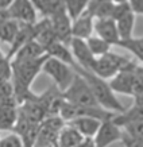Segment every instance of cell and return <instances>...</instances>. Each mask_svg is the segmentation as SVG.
<instances>
[{
  "instance_id": "cell-31",
  "label": "cell",
  "mask_w": 143,
  "mask_h": 147,
  "mask_svg": "<svg viewBox=\"0 0 143 147\" xmlns=\"http://www.w3.org/2000/svg\"><path fill=\"white\" fill-rule=\"evenodd\" d=\"M134 101H135V105L143 107V92L142 93H139V94H136V96H134Z\"/></svg>"
},
{
  "instance_id": "cell-16",
  "label": "cell",
  "mask_w": 143,
  "mask_h": 147,
  "mask_svg": "<svg viewBox=\"0 0 143 147\" xmlns=\"http://www.w3.org/2000/svg\"><path fill=\"white\" fill-rule=\"evenodd\" d=\"M45 51L49 57L55 58V59H58V61L66 63V65H69V66H72V67L77 63L74 57H73V54H72V51H70V47L66 45H63V43H61V42H58V40H55L49 47H46Z\"/></svg>"
},
{
  "instance_id": "cell-6",
  "label": "cell",
  "mask_w": 143,
  "mask_h": 147,
  "mask_svg": "<svg viewBox=\"0 0 143 147\" xmlns=\"http://www.w3.org/2000/svg\"><path fill=\"white\" fill-rule=\"evenodd\" d=\"M93 144L94 147H108L112 143L117 142L121 139V131L120 127H117L112 119L109 120H104L100 124V128L97 129V132L93 138Z\"/></svg>"
},
{
  "instance_id": "cell-19",
  "label": "cell",
  "mask_w": 143,
  "mask_h": 147,
  "mask_svg": "<svg viewBox=\"0 0 143 147\" xmlns=\"http://www.w3.org/2000/svg\"><path fill=\"white\" fill-rule=\"evenodd\" d=\"M16 105H0V131H11L18 121Z\"/></svg>"
},
{
  "instance_id": "cell-13",
  "label": "cell",
  "mask_w": 143,
  "mask_h": 147,
  "mask_svg": "<svg viewBox=\"0 0 143 147\" xmlns=\"http://www.w3.org/2000/svg\"><path fill=\"white\" fill-rule=\"evenodd\" d=\"M45 54L46 51L43 49V46L38 43L35 39H32L30 42H27L23 47L19 49V51L11 59V62L19 63V62H26V61H32V59H36V58L42 57Z\"/></svg>"
},
{
  "instance_id": "cell-20",
  "label": "cell",
  "mask_w": 143,
  "mask_h": 147,
  "mask_svg": "<svg viewBox=\"0 0 143 147\" xmlns=\"http://www.w3.org/2000/svg\"><path fill=\"white\" fill-rule=\"evenodd\" d=\"M134 26H135V13L134 12L127 13L123 18L116 20V27H117V32H119L120 40L132 38Z\"/></svg>"
},
{
  "instance_id": "cell-17",
  "label": "cell",
  "mask_w": 143,
  "mask_h": 147,
  "mask_svg": "<svg viewBox=\"0 0 143 147\" xmlns=\"http://www.w3.org/2000/svg\"><path fill=\"white\" fill-rule=\"evenodd\" d=\"M31 3L45 18H51L53 15L66 11L63 0H31Z\"/></svg>"
},
{
  "instance_id": "cell-1",
  "label": "cell",
  "mask_w": 143,
  "mask_h": 147,
  "mask_svg": "<svg viewBox=\"0 0 143 147\" xmlns=\"http://www.w3.org/2000/svg\"><path fill=\"white\" fill-rule=\"evenodd\" d=\"M73 70L85 78V81L88 82V85L90 86V89L93 92V96L96 98V101H97V104L101 108H104L105 111L113 112V113H120V112H123L125 109L123 107V104L116 98L113 90L111 89L109 84L105 80L97 77L92 71L86 70V69H82L78 63H76L73 66Z\"/></svg>"
},
{
  "instance_id": "cell-21",
  "label": "cell",
  "mask_w": 143,
  "mask_h": 147,
  "mask_svg": "<svg viewBox=\"0 0 143 147\" xmlns=\"http://www.w3.org/2000/svg\"><path fill=\"white\" fill-rule=\"evenodd\" d=\"M19 24L20 23H18L16 20H12V19H8L5 22L0 23V42L12 43L16 34H18Z\"/></svg>"
},
{
  "instance_id": "cell-32",
  "label": "cell",
  "mask_w": 143,
  "mask_h": 147,
  "mask_svg": "<svg viewBox=\"0 0 143 147\" xmlns=\"http://www.w3.org/2000/svg\"><path fill=\"white\" fill-rule=\"evenodd\" d=\"M12 1H13V0H0V9L8 8L9 4H11Z\"/></svg>"
},
{
  "instance_id": "cell-22",
  "label": "cell",
  "mask_w": 143,
  "mask_h": 147,
  "mask_svg": "<svg viewBox=\"0 0 143 147\" xmlns=\"http://www.w3.org/2000/svg\"><path fill=\"white\" fill-rule=\"evenodd\" d=\"M85 42H86V45L89 47L90 53L93 54L96 58L109 53V51H111V47H112V45H109L108 42H105V40H103L101 38H98V36H96V35L89 36Z\"/></svg>"
},
{
  "instance_id": "cell-2",
  "label": "cell",
  "mask_w": 143,
  "mask_h": 147,
  "mask_svg": "<svg viewBox=\"0 0 143 147\" xmlns=\"http://www.w3.org/2000/svg\"><path fill=\"white\" fill-rule=\"evenodd\" d=\"M62 97L65 101L78 107H100L94 98L90 86L78 73L74 74L70 85L62 92Z\"/></svg>"
},
{
  "instance_id": "cell-9",
  "label": "cell",
  "mask_w": 143,
  "mask_h": 147,
  "mask_svg": "<svg viewBox=\"0 0 143 147\" xmlns=\"http://www.w3.org/2000/svg\"><path fill=\"white\" fill-rule=\"evenodd\" d=\"M94 26V18L92 12L86 8L78 18L72 20V35L73 38L86 40L89 36H92Z\"/></svg>"
},
{
  "instance_id": "cell-4",
  "label": "cell",
  "mask_w": 143,
  "mask_h": 147,
  "mask_svg": "<svg viewBox=\"0 0 143 147\" xmlns=\"http://www.w3.org/2000/svg\"><path fill=\"white\" fill-rule=\"evenodd\" d=\"M42 71L53 78V81L57 85V88L61 92H63L70 85V82L74 78V74H76V71L73 70L72 66L51 57L47 58V61L43 65Z\"/></svg>"
},
{
  "instance_id": "cell-15",
  "label": "cell",
  "mask_w": 143,
  "mask_h": 147,
  "mask_svg": "<svg viewBox=\"0 0 143 147\" xmlns=\"http://www.w3.org/2000/svg\"><path fill=\"white\" fill-rule=\"evenodd\" d=\"M112 121L117 127H127V125L143 123V107L134 104V107H131L130 109H124L120 113H116L112 117Z\"/></svg>"
},
{
  "instance_id": "cell-3",
  "label": "cell",
  "mask_w": 143,
  "mask_h": 147,
  "mask_svg": "<svg viewBox=\"0 0 143 147\" xmlns=\"http://www.w3.org/2000/svg\"><path fill=\"white\" fill-rule=\"evenodd\" d=\"M131 65H132V61H130L128 58L109 51L105 55L96 58L89 71H92L93 74L103 80H107V78L115 77L120 70L127 69Z\"/></svg>"
},
{
  "instance_id": "cell-18",
  "label": "cell",
  "mask_w": 143,
  "mask_h": 147,
  "mask_svg": "<svg viewBox=\"0 0 143 147\" xmlns=\"http://www.w3.org/2000/svg\"><path fill=\"white\" fill-rule=\"evenodd\" d=\"M84 136L76 131V129L66 124L62 128V131L58 134V139H57V147H76L78 146L82 140Z\"/></svg>"
},
{
  "instance_id": "cell-28",
  "label": "cell",
  "mask_w": 143,
  "mask_h": 147,
  "mask_svg": "<svg viewBox=\"0 0 143 147\" xmlns=\"http://www.w3.org/2000/svg\"><path fill=\"white\" fill-rule=\"evenodd\" d=\"M121 142L124 144V147H143V144L139 140H136L135 138H132L131 135H128L127 132L125 134H121Z\"/></svg>"
},
{
  "instance_id": "cell-7",
  "label": "cell",
  "mask_w": 143,
  "mask_h": 147,
  "mask_svg": "<svg viewBox=\"0 0 143 147\" xmlns=\"http://www.w3.org/2000/svg\"><path fill=\"white\" fill-rule=\"evenodd\" d=\"M49 19L57 40L69 46L73 35H72V19L67 15V12L63 11V12H59L57 15H53Z\"/></svg>"
},
{
  "instance_id": "cell-29",
  "label": "cell",
  "mask_w": 143,
  "mask_h": 147,
  "mask_svg": "<svg viewBox=\"0 0 143 147\" xmlns=\"http://www.w3.org/2000/svg\"><path fill=\"white\" fill-rule=\"evenodd\" d=\"M76 147H94V144H93V139L92 138H85L82 142L78 144V146H76Z\"/></svg>"
},
{
  "instance_id": "cell-24",
  "label": "cell",
  "mask_w": 143,
  "mask_h": 147,
  "mask_svg": "<svg viewBox=\"0 0 143 147\" xmlns=\"http://www.w3.org/2000/svg\"><path fill=\"white\" fill-rule=\"evenodd\" d=\"M12 77V66L8 58L0 54V82L3 81H11Z\"/></svg>"
},
{
  "instance_id": "cell-25",
  "label": "cell",
  "mask_w": 143,
  "mask_h": 147,
  "mask_svg": "<svg viewBox=\"0 0 143 147\" xmlns=\"http://www.w3.org/2000/svg\"><path fill=\"white\" fill-rule=\"evenodd\" d=\"M143 92V67L135 66L134 80H132V97Z\"/></svg>"
},
{
  "instance_id": "cell-30",
  "label": "cell",
  "mask_w": 143,
  "mask_h": 147,
  "mask_svg": "<svg viewBox=\"0 0 143 147\" xmlns=\"http://www.w3.org/2000/svg\"><path fill=\"white\" fill-rule=\"evenodd\" d=\"M8 19H9V15H8L7 8H5V9H0V23L5 22V20H8Z\"/></svg>"
},
{
  "instance_id": "cell-11",
  "label": "cell",
  "mask_w": 143,
  "mask_h": 147,
  "mask_svg": "<svg viewBox=\"0 0 143 147\" xmlns=\"http://www.w3.org/2000/svg\"><path fill=\"white\" fill-rule=\"evenodd\" d=\"M93 31L96 32V36L101 38L103 40L108 42L109 45H116L120 40L119 32H117L116 22L112 18L107 19H94Z\"/></svg>"
},
{
  "instance_id": "cell-26",
  "label": "cell",
  "mask_w": 143,
  "mask_h": 147,
  "mask_svg": "<svg viewBox=\"0 0 143 147\" xmlns=\"http://www.w3.org/2000/svg\"><path fill=\"white\" fill-rule=\"evenodd\" d=\"M0 147H24L22 138L18 134H9L0 139Z\"/></svg>"
},
{
  "instance_id": "cell-10",
  "label": "cell",
  "mask_w": 143,
  "mask_h": 147,
  "mask_svg": "<svg viewBox=\"0 0 143 147\" xmlns=\"http://www.w3.org/2000/svg\"><path fill=\"white\" fill-rule=\"evenodd\" d=\"M135 66H136V63L132 62L131 66L120 70L115 77H112L109 86L113 90V93L131 94L132 96V80H134Z\"/></svg>"
},
{
  "instance_id": "cell-12",
  "label": "cell",
  "mask_w": 143,
  "mask_h": 147,
  "mask_svg": "<svg viewBox=\"0 0 143 147\" xmlns=\"http://www.w3.org/2000/svg\"><path fill=\"white\" fill-rule=\"evenodd\" d=\"M66 124H69L76 131H78L84 138H93L97 132V129L100 128L101 120H98L96 117H90V116H80V117H76L73 120L67 121Z\"/></svg>"
},
{
  "instance_id": "cell-27",
  "label": "cell",
  "mask_w": 143,
  "mask_h": 147,
  "mask_svg": "<svg viewBox=\"0 0 143 147\" xmlns=\"http://www.w3.org/2000/svg\"><path fill=\"white\" fill-rule=\"evenodd\" d=\"M127 129V134L131 135L132 138H135L136 140L143 144V123H138V124H132V125H127L124 127Z\"/></svg>"
},
{
  "instance_id": "cell-33",
  "label": "cell",
  "mask_w": 143,
  "mask_h": 147,
  "mask_svg": "<svg viewBox=\"0 0 143 147\" xmlns=\"http://www.w3.org/2000/svg\"><path fill=\"white\" fill-rule=\"evenodd\" d=\"M0 54H1V51H0Z\"/></svg>"
},
{
  "instance_id": "cell-14",
  "label": "cell",
  "mask_w": 143,
  "mask_h": 147,
  "mask_svg": "<svg viewBox=\"0 0 143 147\" xmlns=\"http://www.w3.org/2000/svg\"><path fill=\"white\" fill-rule=\"evenodd\" d=\"M32 39H34V24H24V23H20V24H19L18 34L15 36L13 42L11 43V49H9L8 54H7L5 57L11 61L13 58V55L19 51V49L23 47L27 42H30V40H32Z\"/></svg>"
},
{
  "instance_id": "cell-5",
  "label": "cell",
  "mask_w": 143,
  "mask_h": 147,
  "mask_svg": "<svg viewBox=\"0 0 143 147\" xmlns=\"http://www.w3.org/2000/svg\"><path fill=\"white\" fill-rule=\"evenodd\" d=\"M9 19L24 24H35L36 11L31 0H13L7 8Z\"/></svg>"
},
{
  "instance_id": "cell-8",
  "label": "cell",
  "mask_w": 143,
  "mask_h": 147,
  "mask_svg": "<svg viewBox=\"0 0 143 147\" xmlns=\"http://www.w3.org/2000/svg\"><path fill=\"white\" fill-rule=\"evenodd\" d=\"M69 47H70V51H72V54H73L74 59H76V62L78 63L82 69L90 70V67L93 65L96 57L90 53V50H89V47H88V45H86V42H85L84 39L72 38Z\"/></svg>"
},
{
  "instance_id": "cell-23",
  "label": "cell",
  "mask_w": 143,
  "mask_h": 147,
  "mask_svg": "<svg viewBox=\"0 0 143 147\" xmlns=\"http://www.w3.org/2000/svg\"><path fill=\"white\" fill-rule=\"evenodd\" d=\"M65 1V8L67 15L70 16L72 20L78 18L85 9L88 8L90 0H63Z\"/></svg>"
}]
</instances>
